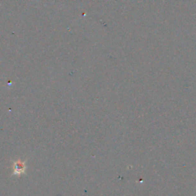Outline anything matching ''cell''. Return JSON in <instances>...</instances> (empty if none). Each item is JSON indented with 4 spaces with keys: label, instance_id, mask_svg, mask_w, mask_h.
I'll return each mask as SVG.
<instances>
[{
    "label": "cell",
    "instance_id": "cell-1",
    "mask_svg": "<svg viewBox=\"0 0 196 196\" xmlns=\"http://www.w3.org/2000/svg\"><path fill=\"white\" fill-rule=\"evenodd\" d=\"M26 169V166L25 162L18 160L14 163V175H21L24 173Z\"/></svg>",
    "mask_w": 196,
    "mask_h": 196
}]
</instances>
